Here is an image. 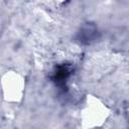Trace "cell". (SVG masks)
Listing matches in <instances>:
<instances>
[{"mask_svg": "<svg viewBox=\"0 0 129 129\" xmlns=\"http://www.w3.org/2000/svg\"><path fill=\"white\" fill-rule=\"evenodd\" d=\"M25 75L15 69L5 70L0 76V94L4 102L17 105L22 103L26 93Z\"/></svg>", "mask_w": 129, "mask_h": 129, "instance_id": "2", "label": "cell"}, {"mask_svg": "<svg viewBox=\"0 0 129 129\" xmlns=\"http://www.w3.org/2000/svg\"><path fill=\"white\" fill-rule=\"evenodd\" d=\"M112 108L101 97L88 93L79 107V123L82 129L102 128L111 118Z\"/></svg>", "mask_w": 129, "mask_h": 129, "instance_id": "1", "label": "cell"}]
</instances>
